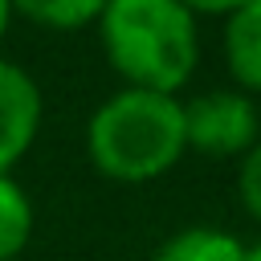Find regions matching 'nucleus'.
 I'll return each instance as SVG.
<instances>
[{
  "label": "nucleus",
  "mask_w": 261,
  "mask_h": 261,
  "mask_svg": "<svg viewBox=\"0 0 261 261\" xmlns=\"http://www.w3.org/2000/svg\"><path fill=\"white\" fill-rule=\"evenodd\" d=\"M98 41L130 90L179 98L200 65V29L179 0H106Z\"/></svg>",
  "instance_id": "f257e3e1"
},
{
  "label": "nucleus",
  "mask_w": 261,
  "mask_h": 261,
  "mask_svg": "<svg viewBox=\"0 0 261 261\" xmlns=\"http://www.w3.org/2000/svg\"><path fill=\"white\" fill-rule=\"evenodd\" d=\"M188 151L184 102L175 94L130 90L110 94L86 122V155L114 184H151Z\"/></svg>",
  "instance_id": "f03ea898"
},
{
  "label": "nucleus",
  "mask_w": 261,
  "mask_h": 261,
  "mask_svg": "<svg viewBox=\"0 0 261 261\" xmlns=\"http://www.w3.org/2000/svg\"><path fill=\"white\" fill-rule=\"evenodd\" d=\"M188 151L216 159H245L261 139V110L245 90H204L184 102Z\"/></svg>",
  "instance_id": "7ed1b4c3"
},
{
  "label": "nucleus",
  "mask_w": 261,
  "mask_h": 261,
  "mask_svg": "<svg viewBox=\"0 0 261 261\" xmlns=\"http://www.w3.org/2000/svg\"><path fill=\"white\" fill-rule=\"evenodd\" d=\"M45 98L33 73L8 57H0V175H12V167L24 159L41 130Z\"/></svg>",
  "instance_id": "20e7f679"
},
{
  "label": "nucleus",
  "mask_w": 261,
  "mask_h": 261,
  "mask_svg": "<svg viewBox=\"0 0 261 261\" xmlns=\"http://www.w3.org/2000/svg\"><path fill=\"white\" fill-rule=\"evenodd\" d=\"M224 65L249 98L261 94V0H249L232 16H224Z\"/></svg>",
  "instance_id": "39448f33"
},
{
  "label": "nucleus",
  "mask_w": 261,
  "mask_h": 261,
  "mask_svg": "<svg viewBox=\"0 0 261 261\" xmlns=\"http://www.w3.org/2000/svg\"><path fill=\"white\" fill-rule=\"evenodd\" d=\"M151 261H245V241L216 224H188L171 232Z\"/></svg>",
  "instance_id": "423d86ee"
},
{
  "label": "nucleus",
  "mask_w": 261,
  "mask_h": 261,
  "mask_svg": "<svg viewBox=\"0 0 261 261\" xmlns=\"http://www.w3.org/2000/svg\"><path fill=\"white\" fill-rule=\"evenodd\" d=\"M29 237H33V200L12 175H0V261H16Z\"/></svg>",
  "instance_id": "0eeeda50"
},
{
  "label": "nucleus",
  "mask_w": 261,
  "mask_h": 261,
  "mask_svg": "<svg viewBox=\"0 0 261 261\" xmlns=\"http://www.w3.org/2000/svg\"><path fill=\"white\" fill-rule=\"evenodd\" d=\"M16 16L41 24V29H57V33H73L86 24H98L106 0H8Z\"/></svg>",
  "instance_id": "6e6552de"
},
{
  "label": "nucleus",
  "mask_w": 261,
  "mask_h": 261,
  "mask_svg": "<svg viewBox=\"0 0 261 261\" xmlns=\"http://www.w3.org/2000/svg\"><path fill=\"white\" fill-rule=\"evenodd\" d=\"M237 192H241L245 212L261 224V139H257V143H253V151L241 159V171H237Z\"/></svg>",
  "instance_id": "1a4fd4ad"
},
{
  "label": "nucleus",
  "mask_w": 261,
  "mask_h": 261,
  "mask_svg": "<svg viewBox=\"0 0 261 261\" xmlns=\"http://www.w3.org/2000/svg\"><path fill=\"white\" fill-rule=\"evenodd\" d=\"M192 16H232L237 8H245L249 0H179Z\"/></svg>",
  "instance_id": "9d476101"
},
{
  "label": "nucleus",
  "mask_w": 261,
  "mask_h": 261,
  "mask_svg": "<svg viewBox=\"0 0 261 261\" xmlns=\"http://www.w3.org/2000/svg\"><path fill=\"white\" fill-rule=\"evenodd\" d=\"M8 20H12V4L0 0V41H4V33H8Z\"/></svg>",
  "instance_id": "9b49d317"
},
{
  "label": "nucleus",
  "mask_w": 261,
  "mask_h": 261,
  "mask_svg": "<svg viewBox=\"0 0 261 261\" xmlns=\"http://www.w3.org/2000/svg\"><path fill=\"white\" fill-rule=\"evenodd\" d=\"M245 261H261V241L257 245H245Z\"/></svg>",
  "instance_id": "f8f14e48"
}]
</instances>
